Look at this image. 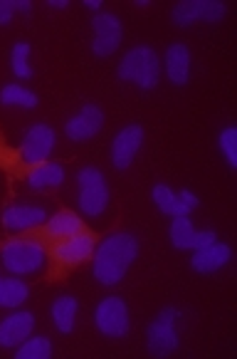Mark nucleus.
<instances>
[{"label":"nucleus","instance_id":"f257e3e1","mask_svg":"<svg viewBox=\"0 0 237 359\" xmlns=\"http://www.w3.org/2000/svg\"><path fill=\"white\" fill-rule=\"evenodd\" d=\"M138 238L134 233L119 231L111 233L94 248L92 255V270L101 285H119L127 278L131 263L138 258Z\"/></svg>","mask_w":237,"mask_h":359},{"label":"nucleus","instance_id":"f03ea898","mask_svg":"<svg viewBox=\"0 0 237 359\" xmlns=\"http://www.w3.org/2000/svg\"><path fill=\"white\" fill-rule=\"evenodd\" d=\"M116 74H119L122 82H131L138 90H153V87H158V79H161L158 53L153 48H148V45H136L122 57Z\"/></svg>","mask_w":237,"mask_h":359},{"label":"nucleus","instance_id":"7ed1b4c3","mask_svg":"<svg viewBox=\"0 0 237 359\" xmlns=\"http://www.w3.org/2000/svg\"><path fill=\"white\" fill-rule=\"evenodd\" d=\"M0 260H3V268L8 273L20 278V275L40 273L48 263V250L37 238H17V241L3 245Z\"/></svg>","mask_w":237,"mask_h":359},{"label":"nucleus","instance_id":"20e7f679","mask_svg":"<svg viewBox=\"0 0 237 359\" xmlns=\"http://www.w3.org/2000/svg\"><path fill=\"white\" fill-rule=\"evenodd\" d=\"M77 186H79V211L89 218H96L109 206V186L106 179L96 166H85L77 171Z\"/></svg>","mask_w":237,"mask_h":359},{"label":"nucleus","instance_id":"39448f33","mask_svg":"<svg viewBox=\"0 0 237 359\" xmlns=\"http://www.w3.org/2000/svg\"><path fill=\"white\" fill-rule=\"evenodd\" d=\"M180 320V310L178 307H164V310L158 312V317L148 325L146 330V347L153 357H168L178 349L180 339H178V325Z\"/></svg>","mask_w":237,"mask_h":359},{"label":"nucleus","instance_id":"423d86ee","mask_svg":"<svg viewBox=\"0 0 237 359\" xmlns=\"http://www.w3.org/2000/svg\"><path fill=\"white\" fill-rule=\"evenodd\" d=\"M94 325L101 334H106V337H114V339L127 337L129 327H131L127 302L116 295L104 297L94 310Z\"/></svg>","mask_w":237,"mask_h":359},{"label":"nucleus","instance_id":"0eeeda50","mask_svg":"<svg viewBox=\"0 0 237 359\" xmlns=\"http://www.w3.org/2000/svg\"><path fill=\"white\" fill-rule=\"evenodd\" d=\"M55 142H57V134L50 124H32L25 132V139H22V147L17 149L20 154L22 166H40L50 158V154L55 151Z\"/></svg>","mask_w":237,"mask_h":359},{"label":"nucleus","instance_id":"6e6552de","mask_svg":"<svg viewBox=\"0 0 237 359\" xmlns=\"http://www.w3.org/2000/svg\"><path fill=\"white\" fill-rule=\"evenodd\" d=\"M227 13V6L222 0H180L175 3L171 18L178 27H188L193 22H220Z\"/></svg>","mask_w":237,"mask_h":359},{"label":"nucleus","instance_id":"1a4fd4ad","mask_svg":"<svg viewBox=\"0 0 237 359\" xmlns=\"http://www.w3.org/2000/svg\"><path fill=\"white\" fill-rule=\"evenodd\" d=\"M92 53L96 57H109L119 50L124 37V25L114 13H96L92 20Z\"/></svg>","mask_w":237,"mask_h":359},{"label":"nucleus","instance_id":"9d476101","mask_svg":"<svg viewBox=\"0 0 237 359\" xmlns=\"http://www.w3.org/2000/svg\"><path fill=\"white\" fill-rule=\"evenodd\" d=\"M96 248V238L87 231H79L69 238L57 241V245L52 248V258L59 268H77V265L87 263V260L94 255Z\"/></svg>","mask_w":237,"mask_h":359},{"label":"nucleus","instance_id":"9b49d317","mask_svg":"<svg viewBox=\"0 0 237 359\" xmlns=\"http://www.w3.org/2000/svg\"><path fill=\"white\" fill-rule=\"evenodd\" d=\"M101 129H104V111L99 104H92V102H87L77 114H72L64 122V134L69 142H89Z\"/></svg>","mask_w":237,"mask_h":359},{"label":"nucleus","instance_id":"f8f14e48","mask_svg":"<svg viewBox=\"0 0 237 359\" xmlns=\"http://www.w3.org/2000/svg\"><path fill=\"white\" fill-rule=\"evenodd\" d=\"M143 127L141 124H127L124 129H119L111 142V164L119 171L129 169L131 161L136 158V154L141 151L143 147Z\"/></svg>","mask_w":237,"mask_h":359},{"label":"nucleus","instance_id":"ddd939ff","mask_svg":"<svg viewBox=\"0 0 237 359\" xmlns=\"http://www.w3.org/2000/svg\"><path fill=\"white\" fill-rule=\"evenodd\" d=\"M35 330V315L27 310L10 312L8 317L0 320V347L13 349L20 342H25Z\"/></svg>","mask_w":237,"mask_h":359},{"label":"nucleus","instance_id":"4468645a","mask_svg":"<svg viewBox=\"0 0 237 359\" xmlns=\"http://www.w3.org/2000/svg\"><path fill=\"white\" fill-rule=\"evenodd\" d=\"M48 221V211L40 206H30V203H17L3 211V226L13 233L30 231L35 226H43Z\"/></svg>","mask_w":237,"mask_h":359},{"label":"nucleus","instance_id":"2eb2a0df","mask_svg":"<svg viewBox=\"0 0 237 359\" xmlns=\"http://www.w3.org/2000/svg\"><path fill=\"white\" fill-rule=\"evenodd\" d=\"M232 260V248L227 243H220V241H215V243L206 245V248L195 250V255L190 258V268L195 270V273H217V270H222L227 263Z\"/></svg>","mask_w":237,"mask_h":359},{"label":"nucleus","instance_id":"dca6fc26","mask_svg":"<svg viewBox=\"0 0 237 359\" xmlns=\"http://www.w3.org/2000/svg\"><path fill=\"white\" fill-rule=\"evenodd\" d=\"M164 67H166L168 79L175 87L188 85V79H190V50L185 48L183 43L171 45L164 55Z\"/></svg>","mask_w":237,"mask_h":359},{"label":"nucleus","instance_id":"f3484780","mask_svg":"<svg viewBox=\"0 0 237 359\" xmlns=\"http://www.w3.org/2000/svg\"><path fill=\"white\" fill-rule=\"evenodd\" d=\"M64 184V169L55 161H45L40 166H32L27 171V186L32 191H48V189H57Z\"/></svg>","mask_w":237,"mask_h":359},{"label":"nucleus","instance_id":"a211bd4d","mask_svg":"<svg viewBox=\"0 0 237 359\" xmlns=\"http://www.w3.org/2000/svg\"><path fill=\"white\" fill-rule=\"evenodd\" d=\"M43 226H45V236L55 238V241H62V238H69L74 233L85 231L82 218L74 211H57L55 216H48V221Z\"/></svg>","mask_w":237,"mask_h":359},{"label":"nucleus","instance_id":"6ab92c4d","mask_svg":"<svg viewBox=\"0 0 237 359\" xmlns=\"http://www.w3.org/2000/svg\"><path fill=\"white\" fill-rule=\"evenodd\" d=\"M151 198H153V203H156L158 211L166 213V216H171V218L188 216V213H190V208L185 206L183 201H180V196L175 194L171 186H166V184H156V186H153Z\"/></svg>","mask_w":237,"mask_h":359},{"label":"nucleus","instance_id":"aec40b11","mask_svg":"<svg viewBox=\"0 0 237 359\" xmlns=\"http://www.w3.org/2000/svg\"><path fill=\"white\" fill-rule=\"evenodd\" d=\"M77 310H79V302L74 300L72 295H62L52 302V325L57 327V332L69 334L74 330V323H77Z\"/></svg>","mask_w":237,"mask_h":359},{"label":"nucleus","instance_id":"412c9836","mask_svg":"<svg viewBox=\"0 0 237 359\" xmlns=\"http://www.w3.org/2000/svg\"><path fill=\"white\" fill-rule=\"evenodd\" d=\"M30 297V287L20 278H0V307H20Z\"/></svg>","mask_w":237,"mask_h":359},{"label":"nucleus","instance_id":"4be33fe9","mask_svg":"<svg viewBox=\"0 0 237 359\" xmlns=\"http://www.w3.org/2000/svg\"><path fill=\"white\" fill-rule=\"evenodd\" d=\"M195 228H193V221L188 216H175L171 221V228H168V238H171V245L178 250H193L195 245Z\"/></svg>","mask_w":237,"mask_h":359},{"label":"nucleus","instance_id":"5701e85b","mask_svg":"<svg viewBox=\"0 0 237 359\" xmlns=\"http://www.w3.org/2000/svg\"><path fill=\"white\" fill-rule=\"evenodd\" d=\"M37 95L22 85H6L0 90V104L3 107H15V109H35Z\"/></svg>","mask_w":237,"mask_h":359},{"label":"nucleus","instance_id":"b1692460","mask_svg":"<svg viewBox=\"0 0 237 359\" xmlns=\"http://www.w3.org/2000/svg\"><path fill=\"white\" fill-rule=\"evenodd\" d=\"M52 357V342L48 337H27L17 344V359H50Z\"/></svg>","mask_w":237,"mask_h":359},{"label":"nucleus","instance_id":"393cba45","mask_svg":"<svg viewBox=\"0 0 237 359\" xmlns=\"http://www.w3.org/2000/svg\"><path fill=\"white\" fill-rule=\"evenodd\" d=\"M30 43L20 40V43L13 45L10 50V69L17 79H30L32 77V67H30Z\"/></svg>","mask_w":237,"mask_h":359},{"label":"nucleus","instance_id":"a878e982","mask_svg":"<svg viewBox=\"0 0 237 359\" xmlns=\"http://www.w3.org/2000/svg\"><path fill=\"white\" fill-rule=\"evenodd\" d=\"M217 147H220L227 166H230V169H237V129L235 127L222 129V132L217 134Z\"/></svg>","mask_w":237,"mask_h":359},{"label":"nucleus","instance_id":"bb28decb","mask_svg":"<svg viewBox=\"0 0 237 359\" xmlns=\"http://www.w3.org/2000/svg\"><path fill=\"white\" fill-rule=\"evenodd\" d=\"M0 169L10 171V174H22L20 154H17L13 147H8V142H6L3 134H0Z\"/></svg>","mask_w":237,"mask_h":359},{"label":"nucleus","instance_id":"cd10ccee","mask_svg":"<svg viewBox=\"0 0 237 359\" xmlns=\"http://www.w3.org/2000/svg\"><path fill=\"white\" fill-rule=\"evenodd\" d=\"M215 241H217V233L215 231H198V233H195V245H193V250L206 248V245L215 243Z\"/></svg>","mask_w":237,"mask_h":359},{"label":"nucleus","instance_id":"c85d7f7f","mask_svg":"<svg viewBox=\"0 0 237 359\" xmlns=\"http://www.w3.org/2000/svg\"><path fill=\"white\" fill-rule=\"evenodd\" d=\"M15 13V0H0V25H8Z\"/></svg>","mask_w":237,"mask_h":359},{"label":"nucleus","instance_id":"c756f323","mask_svg":"<svg viewBox=\"0 0 237 359\" xmlns=\"http://www.w3.org/2000/svg\"><path fill=\"white\" fill-rule=\"evenodd\" d=\"M178 196H180V201L185 203V206L190 208V211H195V208L201 206V201H198V196L193 194V191H188V189H183V191H178Z\"/></svg>","mask_w":237,"mask_h":359},{"label":"nucleus","instance_id":"7c9ffc66","mask_svg":"<svg viewBox=\"0 0 237 359\" xmlns=\"http://www.w3.org/2000/svg\"><path fill=\"white\" fill-rule=\"evenodd\" d=\"M15 11L17 13H30L32 3H30V0H15Z\"/></svg>","mask_w":237,"mask_h":359},{"label":"nucleus","instance_id":"2f4dec72","mask_svg":"<svg viewBox=\"0 0 237 359\" xmlns=\"http://www.w3.org/2000/svg\"><path fill=\"white\" fill-rule=\"evenodd\" d=\"M48 6L55 8V11H64V8H67L69 3H67V0H48Z\"/></svg>","mask_w":237,"mask_h":359},{"label":"nucleus","instance_id":"473e14b6","mask_svg":"<svg viewBox=\"0 0 237 359\" xmlns=\"http://www.w3.org/2000/svg\"><path fill=\"white\" fill-rule=\"evenodd\" d=\"M85 6L89 8V11H99V8H101V0H85Z\"/></svg>","mask_w":237,"mask_h":359}]
</instances>
